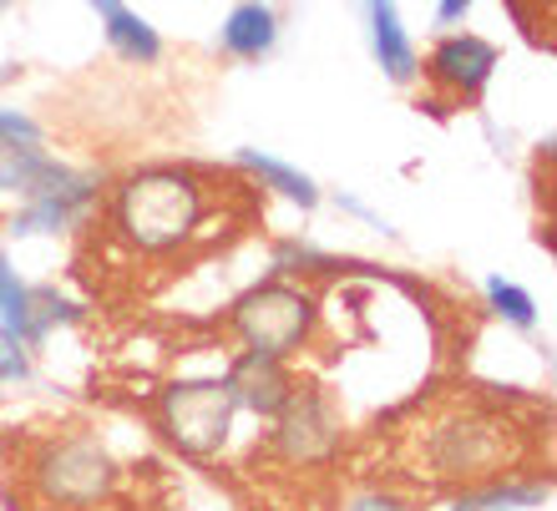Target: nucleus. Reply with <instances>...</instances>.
<instances>
[{
	"mask_svg": "<svg viewBox=\"0 0 557 511\" xmlns=\"http://www.w3.org/2000/svg\"><path fill=\"white\" fill-rule=\"evenodd\" d=\"M497 66V46L482 41V36H446V41L431 51V76L456 87L461 97H476L486 87V76Z\"/></svg>",
	"mask_w": 557,
	"mask_h": 511,
	"instance_id": "nucleus-8",
	"label": "nucleus"
},
{
	"mask_svg": "<svg viewBox=\"0 0 557 511\" xmlns=\"http://www.w3.org/2000/svg\"><path fill=\"white\" fill-rule=\"evenodd\" d=\"M21 142H41V127L11 107H0V147H21Z\"/></svg>",
	"mask_w": 557,
	"mask_h": 511,
	"instance_id": "nucleus-18",
	"label": "nucleus"
},
{
	"mask_svg": "<svg viewBox=\"0 0 557 511\" xmlns=\"http://www.w3.org/2000/svg\"><path fill=\"white\" fill-rule=\"evenodd\" d=\"M517 431L476 400H441L406 431V466L431 486H482L512 476Z\"/></svg>",
	"mask_w": 557,
	"mask_h": 511,
	"instance_id": "nucleus-1",
	"label": "nucleus"
},
{
	"mask_svg": "<svg viewBox=\"0 0 557 511\" xmlns=\"http://www.w3.org/2000/svg\"><path fill=\"white\" fill-rule=\"evenodd\" d=\"M107 46L117 51L122 61H158L162 57V41H158V30L147 26L143 15H133L127 5H117V11H107Z\"/></svg>",
	"mask_w": 557,
	"mask_h": 511,
	"instance_id": "nucleus-12",
	"label": "nucleus"
},
{
	"mask_svg": "<svg viewBox=\"0 0 557 511\" xmlns=\"http://www.w3.org/2000/svg\"><path fill=\"white\" fill-rule=\"evenodd\" d=\"M11 76H15V66H0V82H11Z\"/></svg>",
	"mask_w": 557,
	"mask_h": 511,
	"instance_id": "nucleus-23",
	"label": "nucleus"
},
{
	"mask_svg": "<svg viewBox=\"0 0 557 511\" xmlns=\"http://www.w3.org/2000/svg\"><path fill=\"white\" fill-rule=\"evenodd\" d=\"M274 421V446L294 466H314L339 446V421L320 390H289Z\"/></svg>",
	"mask_w": 557,
	"mask_h": 511,
	"instance_id": "nucleus-6",
	"label": "nucleus"
},
{
	"mask_svg": "<svg viewBox=\"0 0 557 511\" xmlns=\"http://www.w3.org/2000/svg\"><path fill=\"white\" fill-rule=\"evenodd\" d=\"M314 329V299L289 284H259L234 304V335L253 354H294Z\"/></svg>",
	"mask_w": 557,
	"mask_h": 511,
	"instance_id": "nucleus-5",
	"label": "nucleus"
},
{
	"mask_svg": "<svg viewBox=\"0 0 557 511\" xmlns=\"http://www.w3.org/2000/svg\"><path fill=\"white\" fill-rule=\"evenodd\" d=\"M274 41H278V21L264 0H244V5H234L228 21H223V51H228V57L259 61L274 51Z\"/></svg>",
	"mask_w": 557,
	"mask_h": 511,
	"instance_id": "nucleus-11",
	"label": "nucleus"
},
{
	"mask_svg": "<svg viewBox=\"0 0 557 511\" xmlns=\"http://www.w3.org/2000/svg\"><path fill=\"white\" fill-rule=\"evenodd\" d=\"M87 5H97V11H102V15H107V11H117L122 0H87Z\"/></svg>",
	"mask_w": 557,
	"mask_h": 511,
	"instance_id": "nucleus-22",
	"label": "nucleus"
},
{
	"mask_svg": "<svg viewBox=\"0 0 557 511\" xmlns=\"http://www.w3.org/2000/svg\"><path fill=\"white\" fill-rule=\"evenodd\" d=\"M0 5H5V0H0Z\"/></svg>",
	"mask_w": 557,
	"mask_h": 511,
	"instance_id": "nucleus-25",
	"label": "nucleus"
},
{
	"mask_svg": "<svg viewBox=\"0 0 557 511\" xmlns=\"http://www.w3.org/2000/svg\"><path fill=\"white\" fill-rule=\"evenodd\" d=\"M30 491L51 511H91L107 507L112 491L122 486V466L107 456L102 440L91 436H61L46 440L41 451L30 456Z\"/></svg>",
	"mask_w": 557,
	"mask_h": 511,
	"instance_id": "nucleus-3",
	"label": "nucleus"
},
{
	"mask_svg": "<svg viewBox=\"0 0 557 511\" xmlns=\"http://www.w3.org/2000/svg\"><path fill=\"white\" fill-rule=\"evenodd\" d=\"M366 21H370V51L381 61V72L391 82H411L421 61H416V46L406 36V26H400L396 0H366Z\"/></svg>",
	"mask_w": 557,
	"mask_h": 511,
	"instance_id": "nucleus-10",
	"label": "nucleus"
},
{
	"mask_svg": "<svg viewBox=\"0 0 557 511\" xmlns=\"http://www.w3.org/2000/svg\"><path fill=\"white\" fill-rule=\"evenodd\" d=\"M82 320V309L72 299H61L57 289H30V350L41 345L57 324H76Z\"/></svg>",
	"mask_w": 557,
	"mask_h": 511,
	"instance_id": "nucleus-16",
	"label": "nucleus"
},
{
	"mask_svg": "<svg viewBox=\"0 0 557 511\" xmlns=\"http://www.w3.org/2000/svg\"><path fill=\"white\" fill-rule=\"evenodd\" d=\"M117 223H122V234L147 253L177 249V244H188V238L198 234V223H203V188H198V177L183 173V167L137 173V177H127L117 192Z\"/></svg>",
	"mask_w": 557,
	"mask_h": 511,
	"instance_id": "nucleus-2",
	"label": "nucleus"
},
{
	"mask_svg": "<svg viewBox=\"0 0 557 511\" xmlns=\"http://www.w3.org/2000/svg\"><path fill=\"white\" fill-rule=\"evenodd\" d=\"M543 5H553V0H543Z\"/></svg>",
	"mask_w": 557,
	"mask_h": 511,
	"instance_id": "nucleus-24",
	"label": "nucleus"
},
{
	"mask_svg": "<svg viewBox=\"0 0 557 511\" xmlns=\"http://www.w3.org/2000/svg\"><path fill=\"white\" fill-rule=\"evenodd\" d=\"M26 375H30L26 345L11 335H0V381H26Z\"/></svg>",
	"mask_w": 557,
	"mask_h": 511,
	"instance_id": "nucleus-19",
	"label": "nucleus"
},
{
	"mask_svg": "<svg viewBox=\"0 0 557 511\" xmlns=\"http://www.w3.org/2000/svg\"><path fill=\"white\" fill-rule=\"evenodd\" d=\"M486 304L497 309L507 324H517V329H532L537 324V304H532L528 289H517V284H507V278H486Z\"/></svg>",
	"mask_w": 557,
	"mask_h": 511,
	"instance_id": "nucleus-17",
	"label": "nucleus"
},
{
	"mask_svg": "<svg viewBox=\"0 0 557 511\" xmlns=\"http://www.w3.org/2000/svg\"><path fill=\"white\" fill-rule=\"evenodd\" d=\"M228 385H234L238 406H249L253 415H269V421L284 410V400H289V390H294L289 375H284V365H278L274 354H253V350H244L234 360Z\"/></svg>",
	"mask_w": 557,
	"mask_h": 511,
	"instance_id": "nucleus-9",
	"label": "nucleus"
},
{
	"mask_svg": "<svg viewBox=\"0 0 557 511\" xmlns=\"http://www.w3.org/2000/svg\"><path fill=\"white\" fill-rule=\"evenodd\" d=\"M350 511H411V507H406L400 497H385V491H381V497H360Z\"/></svg>",
	"mask_w": 557,
	"mask_h": 511,
	"instance_id": "nucleus-20",
	"label": "nucleus"
},
{
	"mask_svg": "<svg viewBox=\"0 0 557 511\" xmlns=\"http://www.w3.org/2000/svg\"><path fill=\"white\" fill-rule=\"evenodd\" d=\"M238 162H244V167H253V173L264 177L269 188L284 192V198H294L299 208H314V203H320V188H314V183H309L299 167H289V162L269 158V152H253V147H244V152H238Z\"/></svg>",
	"mask_w": 557,
	"mask_h": 511,
	"instance_id": "nucleus-13",
	"label": "nucleus"
},
{
	"mask_svg": "<svg viewBox=\"0 0 557 511\" xmlns=\"http://www.w3.org/2000/svg\"><path fill=\"white\" fill-rule=\"evenodd\" d=\"M91 198H97V183L72 173L61 188L41 192V198H26V208L11 219V234L15 238H30V234H57V228H72Z\"/></svg>",
	"mask_w": 557,
	"mask_h": 511,
	"instance_id": "nucleus-7",
	"label": "nucleus"
},
{
	"mask_svg": "<svg viewBox=\"0 0 557 511\" xmlns=\"http://www.w3.org/2000/svg\"><path fill=\"white\" fill-rule=\"evenodd\" d=\"M467 11H471V0H441V5H436V21H441V26H456V21H461Z\"/></svg>",
	"mask_w": 557,
	"mask_h": 511,
	"instance_id": "nucleus-21",
	"label": "nucleus"
},
{
	"mask_svg": "<svg viewBox=\"0 0 557 511\" xmlns=\"http://www.w3.org/2000/svg\"><path fill=\"white\" fill-rule=\"evenodd\" d=\"M238 395L223 381H177L162 390L158 400V421H162V436L173 440L177 451L188 456H213L228 440L234 431V415H238Z\"/></svg>",
	"mask_w": 557,
	"mask_h": 511,
	"instance_id": "nucleus-4",
	"label": "nucleus"
},
{
	"mask_svg": "<svg viewBox=\"0 0 557 511\" xmlns=\"http://www.w3.org/2000/svg\"><path fill=\"white\" fill-rule=\"evenodd\" d=\"M547 486H502V482H482L476 491L456 501V511H517V507H543Z\"/></svg>",
	"mask_w": 557,
	"mask_h": 511,
	"instance_id": "nucleus-15",
	"label": "nucleus"
},
{
	"mask_svg": "<svg viewBox=\"0 0 557 511\" xmlns=\"http://www.w3.org/2000/svg\"><path fill=\"white\" fill-rule=\"evenodd\" d=\"M0 335L21 339L30 350V289L15 278L11 259H0Z\"/></svg>",
	"mask_w": 557,
	"mask_h": 511,
	"instance_id": "nucleus-14",
	"label": "nucleus"
}]
</instances>
